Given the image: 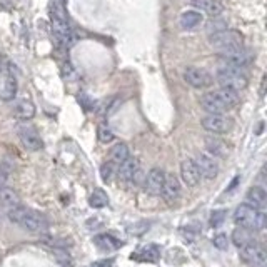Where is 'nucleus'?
<instances>
[{
    "label": "nucleus",
    "instance_id": "nucleus-1",
    "mask_svg": "<svg viewBox=\"0 0 267 267\" xmlns=\"http://www.w3.org/2000/svg\"><path fill=\"white\" fill-rule=\"evenodd\" d=\"M209 44H211L212 49L219 50L220 53L232 52V50H237V49H240V47H242V44H244V35L239 30L224 29V30H220V32L211 33Z\"/></svg>",
    "mask_w": 267,
    "mask_h": 267
},
{
    "label": "nucleus",
    "instance_id": "nucleus-2",
    "mask_svg": "<svg viewBox=\"0 0 267 267\" xmlns=\"http://www.w3.org/2000/svg\"><path fill=\"white\" fill-rule=\"evenodd\" d=\"M234 220L239 227H244V229L249 231H260L264 229L265 225V216L264 212L252 209L251 205L240 204L236 212H234Z\"/></svg>",
    "mask_w": 267,
    "mask_h": 267
},
{
    "label": "nucleus",
    "instance_id": "nucleus-3",
    "mask_svg": "<svg viewBox=\"0 0 267 267\" xmlns=\"http://www.w3.org/2000/svg\"><path fill=\"white\" fill-rule=\"evenodd\" d=\"M216 80L220 85V89H231V90H242L249 84V79L242 72L237 69H219L216 73Z\"/></svg>",
    "mask_w": 267,
    "mask_h": 267
},
{
    "label": "nucleus",
    "instance_id": "nucleus-4",
    "mask_svg": "<svg viewBox=\"0 0 267 267\" xmlns=\"http://www.w3.org/2000/svg\"><path fill=\"white\" fill-rule=\"evenodd\" d=\"M252 55L251 52H247L244 47H240L237 50L220 53V69H237L242 70L244 67L251 64Z\"/></svg>",
    "mask_w": 267,
    "mask_h": 267
},
{
    "label": "nucleus",
    "instance_id": "nucleus-5",
    "mask_svg": "<svg viewBox=\"0 0 267 267\" xmlns=\"http://www.w3.org/2000/svg\"><path fill=\"white\" fill-rule=\"evenodd\" d=\"M184 80L194 89H205L214 82L211 73L200 67H187L184 70Z\"/></svg>",
    "mask_w": 267,
    "mask_h": 267
},
{
    "label": "nucleus",
    "instance_id": "nucleus-6",
    "mask_svg": "<svg viewBox=\"0 0 267 267\" xmlns=\"http://www.w3.org/2000/svg\"><path fill=\"white\" fill-rule=\"evenodd\" d=\"M200 124L207 132L212 134H225L232 129V119L225 117L224 113H209L200 120Z\"/></svg>",
    "mask_w": 267,
    "mask_h": 267
},
{
    "label": "nucleus",
    "instance_id": "nucleus-7",
    "mask_svg": "<svg viewBox=\"0 0 267 267\" xmlns=\"http://www.w3.org/2000/svg\"><path fill=\"white\" fill-rule=\"evenodd\" d=\"M240 257L252 267H265V251L259 242H249L240 249Z\"/></svg>",
    "mask_w": 267,
    "mask_h": 267
},
{
    "label": "nucleus",
    "instance_id": "nucleus-8",
    "mask_svg": "<svg viewBox=\"0 0 267 267\" xmlns=\"http://www.w3.org/2000/svg\"><path fill=\"white\" fill-rule=\"evenodd\" d=\"M18 225L24 227V229L29 232H44V231H47V219L42 216V214L27 209L24 217L20 219Z\"/></svg>",
    "mask_w": 267,
    "mask_h": 267
},
{
    "label": "nucleus",
    "instance_id": "nucleus-9",
    "mask_svg": "<svg viewBox=\"0 0 267 267\" xmlns=\"http://www.w3.org/2000/svg\"><path fill=\"white\" fill-rule=\"evenodd\" d=\"M180 177L187 187H196L200 182V172L194 159H184L180 162Z\"/></svg>",
    "mask_w": 267,
    "mask_h": 267
},
{
    "label": "nucleus",
    "instance_id": "nucleus-10",
    "mask_svg": "<svg viewBox=\"0 0 267 267\" xmlns=\"http://www.w3.org/2000/svg\"><path fill=\"white\" fill-rule=\"evenodd\" d=\"M197 169L200 172V177L204 179H214L219 172V164L216 162V159L209 154H199L196 159Z\"/></svg>",
    "mask_w": 267,
    "mask_h": 267
},
{
    "label": "nucleus",
    "instance_id": "nucleus-11",
    "mask_svg": "<svg viewBox=\"0 0 267 267\" xmlns=\"http://www.w3.org/2000/svg\"><path fill=\"white\" fill-rule=\"evenodd\" d=\"M164 179H165V172L162 169H159V167H154L144 179L145 190L149 194H154V196H157V194H160V190H162Z\"/></svg>",
    "mask_w": 267,
    "mask_h": 267
},
{
    "label": "nucleus",
    "instance_id": "nucleus-12",
    "mask_svg": "<svg viewBox=\"0 0 267 267\" xmlns=\"http://www.w3.org/2000/svg\"><path fill=\"white\" fill-rule=\"evenodd\" d=\"M160 194H162V197L165 199V202L169 204H174L180 197V182L174 174H165L164 185Z\"/></svg>",
    "mask_w": 267,
    "mask_h": 267
},
{
    "label": "nucleus",
    "instance_id": "nucleus-13",
    "mask_svg": "<svg viewBox=\"0 0 267 267\" xmlns=\"http://www.w3.org/2000/svg\"><path fill=\"white\" fill-rule=\"evenodd\" d=\"M18 136H20V140H22L24 147L25 149H29V150H39L40 147L44 145L42 139L39 137L37 130L30 125H24L22 129H20Z\"/></svg>",
    "mask_w": 267,
    "mask_h": 267
},
{
    "label": "nucleus",
    "instance_id": "nucleus-14",
    "mask_svg": "<svg viewBox=\"0 0 267 267\" xmlns=\"http://www.w3.org/2000/svg\"><path fill=\"white\" fill-rule=\"evenodd\" d=\"M245 202H247V205H251L252 209L262 212V209L267 205L265 190L262 189V187H259V185L251 187V189L247 190V194H245Z\"/></svg>",
    "mask_w": 267,
    "mask_h": 267
},
{
    "label": "nucleus",
    "instance_id": "nucleus-15",
    "mask_svg": "<svg viewBox=\"0 0 267 267\" xmlns=\"http://www.w3.org/2000/svg\"><path fill=\"white\" fill-rule=\"evenodd\" d=\"M197 12H204L209 17H219L224 12V5L219 0H190Z\"/></svg>",
    "mask_w": 267,
    "mask_h": 267
},
{
    "label": "nucleus",
    "instance_id": "nucleus-16",
    "mask_svg": "<svg viewBox=\"0 0 267 267\" xmlns=\"http://www.w3.org/2000/svg\"><path fill=\"white\" fill-rule=\"evenodd\" d=\"M200 107H202L207 113H224L227 110L225 105L220 102V99L216 96V92L204 93V96L200 97Z\"/></svg>",
    "mask_w": 267,
    "mask_h": 267
},
{
    "label": "nucleus",
    "instance_id": "nucleus-17",
    "mask_svg": "<svg viewBox=\"0 0 267 267\" xmlns=\"http://www.w3.org/2000/svg\"><path fill=\"white\" fill-rule=\"evenodd\" d=\"M13 116L22 119V120H29L35 116V105L32 104V100L29 99H22L13 105Z\"/></svg>",
    "mask_w": 267,
    "mask_h": 267
},
{
    "label": "nucleus",
    "instance_id": "nucleus-18",
    "mask_svg": "<svg viewBox=\"0 0 267 267\" xmlns=\"http://www.w3.org/2000/svg\"><path fill=\"white\" fill-rule=\"evenodd\" d=\"M179 24L184 30H192L197 25L202 24V13L197 10H185L179 18Z\"/></svg>",
    "mask_w": 267,
    "mask_h": 267
},
{
    "label": "nucleus",
    "instance_id": "nucleus-19",
    "mask_svg": "<svg viewBox=\"0 0 267 267\" xmlns=\"http://www.w3.org/2000/svg\"><path fill=\"white\" fill-rule=\"evenodd\" d=\"M93 242H96V245L104 252L117 251L119 247H122V242H120V240L116 239L113 236H110V234H100V236H96Z\"/></svg>",
    "mask_w": 267,
    "mask_h": 267
},
{
    "label": "nucleus",
    "instance_id": "nucleus-20",
    "mask_svg": "<svg viewBox=\"0 0 267 267\" xmlns=\"http://www.w3.org/2000/svg\"><path fill=\"white\" fill-rule=\"evenodd\" d=\"M137 169H139V162H137V159L129 157V159L125 160V162H122V164L119 165L117 176H119L120 180H122V182H129V180L132 179L134 174H136Z\"/></svg>",
    "mask_w": 267,
    "mask_h": 267
},
{
    "label": "nucleus",
    "instance_id": "nucleus-21",
    "mask_svg": "<svg viewBox=\"0 0 267 267\" xmlns=\"http://www.w3.org/2000/svg\"><path fill=\"white\" fill-rule=\"evenodd\" d=\"M129 159V147H127L125 144L119 142L112 147L110 150V156H109V164L113 167V165H120L122 162H125V160Z\"/></svg>",
    "mask_w": 267,
    "mask_h": 267
},
{
    "label": "nucleus",
    "instance_id": "nucleus-22",
    "mask_svg": "<svg viewBox=\"0 0 267 267\" xmlns=\"http://www.w3.org/2000/svg\"><path fill=\"white\" fill-rule=\"evenodd\" d=\"M216 96L220 99V102L225 105V109H234L239 102H240V97L236 90H231V89H219L216 90Z\"/></svg>",
    "mask_w": 267,
    "mask_h": 267
},
{
    "label": "nucleus",
    "instance_id": "nucleus-23",
    "mask_svg": "<svg viewBox=\"0 0 267 267\" xmlns=\"http://www.w3.org/2000/svg\"><path fill=\"white\" fill-rule=\"evenodd\" d=\"M15 96H17V80H15V77L9 75L4 80L2 87H0V99L9 102V100L15 99Z\"/></svg>",
    "mask_w": 267,
    "mask_h": 267
},
{
    "label": "nucleus",
    "instance_id": "nucleus-24",
    "mask_svg": "<svg viewBox=\"0 0 267 267\" xmlns=\"http://www.w3.org/2000/svg\"><path fill=\"white\" fill-rule=\"evenodd\" d=\"M0 205H5V207H15L20 205V196L18 194L10 189V187H0Z\"/></svg>",
    "mask_w": 267,
    "mask_h": 267
},
{
    "label": "nucleus",
    "instance_id": "nucleus-25",
    "mask_svg": "<svg viewBox=\"0 0 267 267\" xmlns=\"http://www.w3.org/2000/svg\"><path fill=\"white\" fill-rule=\"evenodd\" d=\"M205 149L209 150L212 156H217V157L227 156V145L217 137H207L205 139Z\"/></svg>",
    "mask_w": 267,
    "mask_h": 267
},
{
    "label": "nucleus",
    "instance_id": "nucleus-26",
    "mask_svg": "<svg viewBox=\"0 0 267 267\" xmlns=\"http://www.w3.org/2000/svg\"><path fill=\"white\" fill-rule=\"evenodd\" d=\"M232 242L236 244L239 249H242L244 245L252 242V231L244 229V227H237V229L232 232Z\"/></svg>",
    "mask_w": 267,
    "mask_h": 267
},
{
    "label": "nucleus",
    "instance_id": "nucleus-27",
    "mask_svg": "<svg viewBox=\"0 0 267 267\" xmlns=\"http://www.w3.org/2000/svg\"><path fill=\"white\" fill-rule=\"evenodd\" d=\"M89 204L93 209H100V207H105L109 204V197H107V194L102 190V189H96L89 197Z\"/></svg>",
    "mask_w": 267,
    "mask_h": 267
},
{
    "label": "nucleus",
    "instance_id": "nucleus-28",
    "mask_svg": "<svg viewBox=\"0 0 267 267\" xmlns=\"http://www.w3.org/2000/svg\"><path fill=\"white\" fill-rule=\"evenodd\" d=\"M132 257H140L144 260H157L160 257V251L156 244H150V245L144 247V249H140V252L136 254V256H132Z\"/></svg>",
    "mask_w": 267,
    "mask_h": 267
},
{
    "label": "nucleus",
    "instance_id": "nucleus-29",
    "mask_svg": "<svg viewBox=\"0 0 267 267\" xmlns=\"http://www.w3.org/2000/svg\"><path fill=\"white\" fill-rule=\"evenodd\" d=\"M99 140L102 144H109V142H112L113 140V132L109 129V127H105V125H100L99 127Z\"/></svg>",
    "mask_w": 267,
    "mask_h": 267
},
{
    "label": "nucleus",
    "instance_id": "nucleus-30",
    "mask_svg": "<svg viewBox=\"0 0 267 267\" xmlns=\"http://www.w3.org/2000/svg\"><path fill=\"white\" fill-rule=\"evenodd\" d=\"M212 244H214V247H216V249L225 251L227 247H229V239H227L225 234H217V236H214Z\"/></svg>",
    "mask_w": 267,
    "mask_h": 267
},
{
    "label": "nucleus",
    "instance_id": "nucleus-31",
    "mask_svg": "<svg viewBox=\"0 0 267 267\" xmlns=\"http://www.w3.org/2000/svg\"><path fill=\"white\" fill-rule=\"evenodd\" d=\"M225 216H227L225 211H214L212 216H211V225L212 227H220L225 220Z\"/></svg>",
    "mask_w": 267,
    "mask_h": 267
},
{
    "label": "nucleus",
    "instance_id": "nucleus-32",
    "mask_svg": "<svg viewBox=\"0 0 267 267\" xmlns=\"http://www.w3.org/2000/svg\"><path fill=\"white\" fill-rule=\"evenodd\" d=\"M9 174H10V165H7V162L0 164V187H4L9 180Z\"/></svg>",
    "mask_w": 267,
    "mask_h": 267
},
{
    "label": "nucleus",
    "instance_id": "nucleus-33",
    "mask_svg": "<svg viewBox=\"0 0 267 267\" xmlns=\"http://www.w3.org/2000/svg\"><path fill=\"white\" fill-rule=\"evenodd\" d=\"M207 29H209L211 33L220 32V30L225 29V22H224V20H219V22H209V25H207Z\"/></svg>",
    "mask_w": 267,
    "mask_h": 267
},
{
    "label": "nucleus",
    "instance_id": "nucleus-34",
    "mask_svg": "<svg viewBox=\"0 0 267 267\" xmlns=\"http://www.w3.org/2000/svg\"><path fill=\"white\" fill-rule=\"evenodd\" d=\"M144 179H145V176H144L142 169H137L136 174H134V176H132L130 182H132V184H136V185H139V184H144Z\"/></svg>",
    "mask_w": 267,
    "mask_h": 267
},
{
    "label": "nucleus",
    "instance_id": "nucleus-35",
    "mask_svg": "<svg viewBox=\"0 0 267 267\" xmlns=\"http://www.w3.org/2000/svg\"><path fill=\"white\" fill-rule=\"evenodd\" d=\"M110 176H112V165L107 162L102 165V177H104V180H109Z\"/></svg>",
    "mask_w": 267,
    "mask_h": 267
},
{
    "label": "nucleus",
    "instance_id": "nucleus-36",
    "mask_svg": "<svg viewBox=\"0 0 267 267\" xmlns=\"http://www.w3.org/2000/svg\"><path fill=\"white\" fill-rule=\"evenodd\" d=\"M110 265H112V260L104 259V260H97V262H93V264L89 265V267H110Z\"/></svg>",
    "mask_w": 267,
    "mask_h": 267
}]
</instances>
